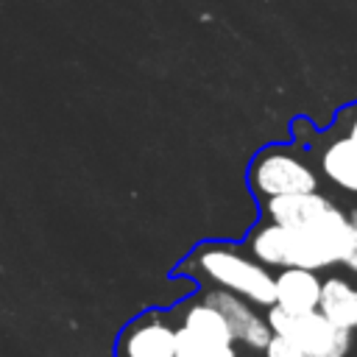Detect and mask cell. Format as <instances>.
<instances>
[{
  "instance_id": "1",
  "label": "cell",
  "mask_w": 357,
  "mask_h": 357,
  "mask_svg": "<svg viewBox=\"0 0 357 357\" xmlns=\"http://www.w3.org/2000/svg\"><path fill=\"white\" fill-rule=\"evenodd\" d=\"M349 248H351V240H340V237L307 231V229H293V226H282L273 220L262 223L248 240L251 257L268 268L321 271L335 262H343Z\"/></svg>"
},
{
  "instance_id": "2",
  "label": "cell",
  "mask_w": 357,
  "mask_h": 357,
  "mask_svg": "<svg viewBox=\"0 0 357 357\" xmlns=\"http://www.w3.org/2000/svg\"><path fill=\"white\" fill-rule=\"evenodd\" d=\"M187 268H195L201 276L215 282V287H226L257 307L268 310L276 298L273 273L268 271V265L257 262L248 254H240L234 245L206 243L195 251V257L187 262Z\"/></svg>"
},
{
  "instance_id": "3",
  "label": "cell",
  "mask_w": 357,
  "mask_h": 357,
  "mask_svg": "<svg viewBox=\"0 0 357 357\" xmlns=\"http://www.w3.org/2000/svg\"><path fill=\"white\" fill-rule=\"evenodd\" d=\"M265 321L273 335H284L307 357H349V351H351V332L335 326L318 310L287 312V310L271 304Z\"/></svg>"
},
{
  "instance_id": "4",
  "label": "cell",
  "mask_w": 357,
  "mask_h": 357,
  "mask_svg": "<svg viewBox=\"0 0 357 357\" xmlns=\"http://www.w3.org/2000/svg\"><path fill=\"white\" fill-rule=\"evenodd\" d=\"M265 215H268V220L282 223V226L351 240V223H349L346 212L340 206H335L326 195H321L318 190L265 198Z\"/></svg>"
},
{
  "instance_id": "5",
  "label": "cell",
  "mask_w": 357,
  "mask_h": 357,
  "mask_svg": "<svg viewBox=\"0 0 357 357\" xmlns=\"http://www.w3.org/2000/svg\"><path fill=\"white\" fill-rule=\"evenodd\" d=\"M251 187L262 198L273 195H293V192H312L318 190V176L315 170L290 148L273 145L265 148L254 165H251Z\"/></svg>"
},
{
  "instance_id": "6",
  "label": "cell",
  "mask_w": 357,
  "mask_h": 357,
  "mask_svg": "<svg viewBox=\"0 0 357 357\" xmlns=\"http://www.w3.org/2000/svg\"><path fill=\"white\" fill-rule=\"evenodd\" d=\"M114 357H176L173 324L165 312L148 310L134 318L117 337Z\"/></svg>"
},
{
  "instance_id": "7",
  "label": "cell",
  "mask_w": 357,
  "mask_h": 357,
  "mask_svg": "<svg viewBox=\"0 0 357 357\" xmlns=\"http://www.w3.org/2000/svg\"><path fill=\"white\" fill-rule=\"evenodd\" d=\"M201 301H206L209 307H215L226 318L234 340H240V343H245L248 349H257V351H262L268 346L273 332H271L268 321L259 312H254L251 301H245L243 296H237V293H231L226 287L206 290Z\"/></svg>"
},
{
  "instance_id": "8",
  "label": "cell",
  "mask_w": 357,
  "mask_h": 357,
  "mask_svg": "<svg viewBox=\"0 0 357 357\" xmlns=\"http://www.w3.org/2000/svg\"><path fill=\"white\" fill-rule=\"evenodd\" d=\"M273 304L287 312H310L318 307L321 279L318 271L310 268H282L273 276Z\"/></svg>"
},
{
  "instance_id": "9",
  "label": "cell",
  "mask_w": 357,
  "mask_h": 357,
  "mask_svg": "<svg viewBox=\"0 0 357 357\" xmlns=\"http://www.w3.org/2000/svg\"><path fill=\"white\" fill-rule=\"evenodd\" d=\"M318 312H324L335 326L357 332V287L343 276H329L321 282Z\"/></svg>"
},
{
  "instance_id": "10",
  "label": "cell",
  "mask_w": 357,
  "mask_h": 357,
  "mask_svg": "<svg viewBox=\"0 0 357 357\" xmlns=\"http://www.w3.org/2000/svg\"><path fill=\"white\" fill-rule=\"evenodd\" d=\"M321 170L332 184L357 192V139L349 134L332 139L321 153Z\"/></svg>"
},
{
  "instance_id": "11",
  "label": "cell",
  "mask_w": 357,
  "mask_h": 357,
  "mask_svg": "<svg viewBox=\"0 0 357 357\" xmlns=\"http://www.w3.org/2000/svg\"><path fill=\"white\" fill-rule=\"evenodd\" d=\"M181 326L190 329L192 335L198 337H206V340H215V343H234V335L226 324V318L209 307L206 301H192L181 310Z\"/></svg>"
},
{
  "instance_id": "12",
  "label": "cell",
  "mask_w": 357,
  "mask_h": 357,
  "mask_svg": "<svg viewBox=\"0 0 357 357\" xmlns=\"http://www.w3.org/2000/svg\"><path fill=\"white\" fill-rule=\"evenodd\" d=\"M173 349H176V357H237L234 343H215V340L198 337L181 324L173 326Z\"/></svg>"
},
{
  "instance_id": "13",
  "label": "cell",
  "mask_w": 357,
  "mask_h": 357,
  "mask_svg": "<svg viewBox=\"0 0 357 357\" xmlns=\"http://www.w3.org/2000/svg\"><path fill=\"white\" fill-rule=\"evenodd\" d=\"M265 351V357H307L293 340H287L284 335H271V340H268V346L262 349Z\"/></svg>"
},
{
  "instance_id": "14",
  "label": "cell",
  "mask_w": 357,
  "mask_h": 357,
  "mask_svg": "<svg viewBox=\"0 0 357 357\" xmlns=\"http://www.w3.org/2000/svg\"><path fill=\"white\" fill-rule=\"evenodd\" d=\"M346 218H349V223H351V248H349V254L343 257V265H346L351 273H357V206H354Z\"/></svg>"
},
{
  "instance_id": "15",
  "label": "cell",
  "mask_w": 357,
  "mask_h": 357,
  "mask_svg": "<svg viewBox=\"0 0 357 357\" xmlns=\"http://www.w3.org/2000/svg\"><path fill=\"white\" fill-rule=\"evenodd\" d=\"M349 137H351V139H357V117H354V120H351V126H349Z\"/></svg>"
}]
</instances>
